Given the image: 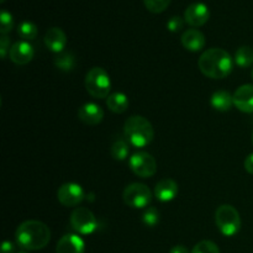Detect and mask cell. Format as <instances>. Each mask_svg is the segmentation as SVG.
Wrapping results in <instances>:
<instances>
[{"instance_id":"obj_1","label":"cell","mask_w":253,"mask_h":253,"mask_svg":"<svg viewBox=\"0 0 253 253\" xmlns=\"http://www.w3.org/2000/svg\"><path fill=\"white\" fill-rule=\"evenodd\" d=\"M234 62L229 52L214 47L203 52L198 61V66L200 72L208 78L224 79L231 74Z\"/></svg>"},{"instance_id":"obj_2","label":"cell","mask_w":253,"mask_h":253,"mask_svg":"<svg viewBox=\"0 0 253 253\" xmlns=\"http://www.w3.org/2000/svg\"><path fill=\"white\" fill-rule=\"evenodd\" d=\"M16 242L26 251H37L48 245L51 240V231L48 226L39 220H27L19 225L16 229Z\"/></svg>"},{"instance_id":"obj_3","label":"cell","mask_w":253,"mask_h":253,"mask_svg":"<svg viewBox=\"0 0 253 253\" xmlns=\"http://www.w3.org/2000/svg\"><path fill=\"white\" fill-rule=\"evenodd\" d=\"M124 136L131 146L143 148L153 141L155 130L147 119L141 115H133L125 121Z\"/></svg>"},{"instance_id":"obj_4","label":"cell","mask_w":253,"mask_h":253,"mask_svg":"<svg viewBox=\"0 0 253 253\" xmlns=\"http://www.w3.org/2000/svg\"><path fill=\"white\" fill-rule=\"evenodd\" d=\"M215 224L224 236L232 237L241 229V217L236 208L230 204H224L216 209Z\"/></svg>"},{"instance_id":"obj_5","label":"cell","mask_w":253,"mask_h":253,"mask_svg":"<svg viewBox=\"0 0 253 253\" xmlns=\"http://www.w3.org/2000/svg\"><path fill=\"white\" fill-rule=\"evenodd\" d=\"M86 91L95 99H104L110 95L111 81L108 72L100 67H94L85 76Z\"/></svg>"},{"instance_id":"obj_6","label":"cell","mask_w":253,"mask_h":253,"mask_svg":"<svg viewBox=\"0 0 253 253\" xmlns=\"http://www.w3.org/2000/svg\"><path fill=\"white\" fill-rule=\"evenodd\" d=\"M123 199L127 207L133 209H142L148 207L152 200V193L147 185L142 183H132L127 185L123 193Z\"/></svg>"},{"instance_id":"obj_7","label":"cell","mask_w":253,"mask_h":253,"mask_svg":"<svg viewBox=\"0 0 253 253\" xmlns=\"http://www.w3.org/2000/svg\"><path fill=\"white\" fill-rule=\"evenodd\" d=\"M71 226L74 231L81 235H90L98 229V220L88 208L79 207L71 214Z\"/></svg>"},{"instance_id":"obj_8","label":"cell","mask_w":253,"mask_h":253,"mask_svg":"<svg viewBox=\"0 0 253 253\" xmlns=\"http://www.w3.org/2000/svg\"><path fill=\"white\" fill-rule=\"evenodd\" d=\"M130 169L141 178H151L157 172V162L148 152H136L128 160Z\"/></svg>"},{"instance_id":"obj_9","label":"cell","mask_w":253,"mask_h":253,"mask_svg":"<svg viewBox=\"0 0 253 253\" xmlns=\"http://www.w3.org/2000/svg\"><path fill=\"white\" fill-rule=\"evenodd\" d=\"M85 198L84 190L81 184L74 182L64 183L57 192V199L63 207L73 208L81 204Z\"/></svg>"},{"instance_id":"obj_10","label":"cell","mask_w":253,"mask_h":253,"mask_svg":"<svg viewBox=\"0 0 253 253\" xmlns=\"http://www.w3.org/2000/svg\"><path fill=\"white\" fill-rule=\"evenodd\" d=\"M210 17V10L204 2H193L185 9L184 20L193 27H200L208 22Z\"/></svg>"},{"instance_id":"obj_11","label":"cell","mask_w":253,"mask_h":253,"mask_svg":"<svg viewBox=\"0 0 253 253\" xmlns=\"http://www.w3.org/2000/svg\"><path fill=\"white\" fill-rule=\"evenodd\" d=\"M35 56L34 47L27 41H19L14 43L10 48L9 57L12 63L17 66H25L30 63Z\"/></svg>"},{"instance_id":"obj_12","label":"cell","mask_w":253,"mask_h":253,"mask_svg":"<svg viewBox=\"0 0 253 253\" xmlns=\"http://www.w3.org/2000/svg\"><path fill=\"white\" fill-rule=\"evenodd\" d=\"M234 105L246 114L253 113V84H244L232 94Z\"/></svg>"},{"instance_id":"obj_13","label":"cell","mask_w":253,"mask_h":253,"mask_svg":"<svg viewBox=\"0 0 253 253\" xmlns=\"http://www.w3.org/2000/svg\"><path fill=\"white\" fill-rule=\"evenodd\" d=\"M78 119L85 125H98L103 121L104 111L98 104L95 103H85L79 108Z\"/></svg>"},{"instance_id":"obj_14","label":"cell","mask_w":253,"mask_h":253,"mask_svg":"<svg viewBox=\"0 0 253 253\" xmlns=\"http://www.w3.org/2000/svg\"><path fill=\"white\" fill-rule=\"evenodd\" d=\"M85 244L83 239L76 234H67L56 246V253H84Z\"/></svg>"},{"instance_id":"obj_15","label":"cell","mask_w":253,"mask_h":253,"mask_svg":"<svg viewBox=\"0 0 253 253\" xmlns=\"http://www.w3.org/2000/svg\"><path fill=\"white\" fill-rule=\"evenodd\" d=\"M178 192H179V188H178L177 182L172 178L161 179L155 187V197L162 203L172 202L178 195Z\"/></svg>"},{"instance_id":"obj_16","label":"cell","mask_w":253,"mask_h":253,"mask_svg":"<svg viewBox=\"0 0 253 253\" xmlns=\"http://www.w3.org/2000/svg\"><path fill=\"white\" fill-rule=\"evenodd\" d=\"M44 44L49 51L61 53L67 46V36L59 27H51L44 35Z\"/></svg>"},{"instance_id":"obj_17","label":"cell","mask_w":253,"mask_h":253,"mask_svg":"<svg viewBox=\"0 0 253 253\" xmlns=\"http://www.w3.org/2000/svg\"><path fill=\"white\" fill-rule=\"evenodd\" d=\"M183 47L190 52H199L205 47V40L204 34L197 29H189L187 31L183 32L182 37H180Z\"/></svg>"},{"instance_id":"obj_18","label":"cell","mask_w":253,"mask_h":253,"mask_svg":"<svg viewBox=\"0 0 253 253\" xmlns=\"http://www.w3.org/2000/svg\"><path fill=\"white\" fill-rule=\"evenodd\" d=\"M210 104L217 111H229L234 106V96L227 90H216L211 95Z\"/></svg>"},{"instance_id":"obj_19","label":"cell","mask_w":253,"mask_h":253,"mask_svg":"<svg viewBox=\"0 0 253 253\" xmlns=\"http://www.w3.org/2000/svg\"><path fill=\"white\" fill-rule=\"evenodd\" d=\"M106 106L109 110L113 111L115 114H123L127 110L128 108V98L126 94L116 91V93L110 94L106 98Z\"/></svg>"},{"instance_id":"obj_20","label":"cell","mask_w":253,"mask_h":253,"mask_svg":"<svg viewBox=\"0 0 253 253\" xmlns=\"http://www.w3.org/2000/svg\"><path fill=\"white\" fill-rule=\"evenodd\" d=\"M130 152V143L126 138H116L110 147V155L115 161H125Z\"/></svg>"},{"instance_id":"obj_21","label":"cell","mask_w":253,"mask_h":253,"mask_svg":"<svg viewBox=\"0 0 253 253\" xmlns=\"http://www.w3.org/2000/svg\"><path fill=\"white\" fill-rule=\"evenodd\" d=\"M53 63L59 71L71 72L76 67V57L71 52H61V53H57V56L54 57Z\"/></svg>"},{"instance_id":"obj_22","label":"cell","mask_w":253,"mask_h":253,"mask_svg":"<svg viewBox=\"0 0 253 253\" xmlns=\"http://www.w3.org/2000/svg\"><path fill=\"white\" fill-rule=\"evenodd\" d=\"M235 63L241 68H249L253 64V48L251 46H242L235 53Z\"/></svg>"},{"instance_id":"obj_23","label":"cell","mask_w":253,"mask_h":253,"mask_svg":"<svg viewBox=\"0 0 253 253\" xmlns=\"http://www.w3.org/2000/svg\"><path fill=\"white\" fill-rule=\"evenodd\" d=\"M39 34L37 26L31 21H22L21 24L17 26V35L21 37L24 41H31L35 40Z\"/></svg>"},{"instance_id":"obj_24","label":"cell","mask_w":253,"mask_h":253,"mask_svg":"<svg viewBox=\"0 0 253 253\" xmlns=\"http://www.w3.org/2000/svg\"><path fill=\"white\" fill-rule=\"evenodd\" d=\"M145 6L152 14H161L165 11L170 4V0H143Z\"/></svg>"},{"instance_id":"obj_25","label":"cell","mask_w":253,"mask_h":253,"mask_svg":"<svg viewBox=\"0 0 253 253\" xmlns=\"http://www.w3.org/2000/svg\"><path fill=\"white\" fill-rule=\"evenodd\" d=\"M142 222L147 227H155L160 222V211L153 207L147 208L142 215Z\"/></svg>"},{"instance_id":"obj_26","label":"cell","mask_w":253,"mask_h":253,"mask_svg":"<svg viewBox=\"0 0 253 253\" xmlns=\"http://www.w3.org/2000/svg\"><path fill=\"white\" fill-rule=\"evenodd\" d=\"M14 27V19L12 15L6 10H1L0 12V32L1 35H7Z\"/></svg>"},{"instance_id":"obj_27","label":"cell","mask_w":253,"mask_h":253,"mask_svg":"<svg viewBox=\"0 0 253 253\" xmlns=\"http://www.w3.org/2000/svg\"><path fill=\"white\" fill-rule=\"evenodd\" d=\"M192 253H220V250L215 242L204 240L195 245Z\"/></svg>"},{"instance_id":"obj_28","label":"cell","mask_w":253,"mask_h":253,"mask_svg":"<svg viewBox=\"0 0 253 253\" xmlns=\"http://www.w3.org/2000/svg\"><path fill=\"white\" fill-rule=\"evenodd\" d=\"M184 22L185 20L182 19L180 16H173L168 20L167 29L170 32H179L183 29V26H184Z\"/></svg>"},{"instance_id":"obj_29","label":"cell","mask_w":253,"mask_h":253,"mask_svg":"<svg viewBox=\"0 0 253 253\" xmlns=\"http://www.w3.org/2000/svg\"><path fill=\"white\" fill-rule=\"evenodd\" d=\"M10 39L6 36V35H1L0 37V56H1V59L6 58V54L10 52Z\"/></svg>"},{"instance_id":"obj_30","label":"cell","mask_w":253,"mask_h":253,"mask_svg":"<svg viewBox=\"0 0 253 253\" xmlns=\"http://www.w3.org/2000/svg\"><path fill=\"white\" fill-rule=\"evenodd\" d=\"M245 169L247 170V173L253 175V153L247 156L245 160Z\"/></svg>"},{"instance_id":"obj_31","label":"cell","mask_w":253,"mask_h":253,"mask_svg":"<svg viewBox=\"0 0 253 253\" xmlns=\"http://www.w3.org/2000/svg\"><path fill=\"white\" fill-rule=\"evenodd\" d=\"M15 246L11 241H4L1 245V253H14Z\"/></svg>"},{"instance_id":"obj_32","label":"cell","mask_w":253,"mask_h":253,"mask_svg":"<svg viewBox=\"0 0 253 253\" xmlns=\"http://www.w3.org/2000/svg\"><path fill=\"white\" fill-rule=\"evenodd\" d=\"M169 253H189V251H188L187 247L182 246V245H177V246L172 247Z\"/></svg>"},{"instance_id":"obj_33","label":"cell","mask_w":253,"mask_h":253,"mask_svg":"<svg viewBox=\"0 0 253 253\" xmlns=\"http://www.w3.org/2000/svg\"><path fill=\"white\" fill-rule=\"evenodd\" d=\"M0 2H5V0H0Z\"/></svg>"},{"instance_id":"obj_34","label":"cell","mask_w":253,"mask_h":253,"mask_svg":"<svg viewBox=\"0 0 253 253\" xmlns=\"http://www.w3.org/2000/svg\"><path fill=\"white\" fill-rule=\"evenodd\" d=\"M252 143H253V133H252Z\"/></svg>"},{"instance_id":"obj_35","label":"cell","mask_w":253,"mask_h":253,"mask_svg":"<svg viewBox=\"0 0 253 253\" xmlns=\"http://www.w3.org/2000/svg\"><path fill=\"white\" fill-rule=\"evenodd\" d=\"M252 78H253V69H252Z\"/></svg>"},{"instance_id":"obj_36","label":"cell","mask_w":253,"mask_h":253,"mask_svg":"<svg viewBox=\"0 0 253 253\" xmlns=\"http://www.w3.org/2000/svg\"><path fill=\"white\" fill-rule=\"evenodd\" d=\"M20 253H26V252H20Z\"/></svg>"}]
</instances>
